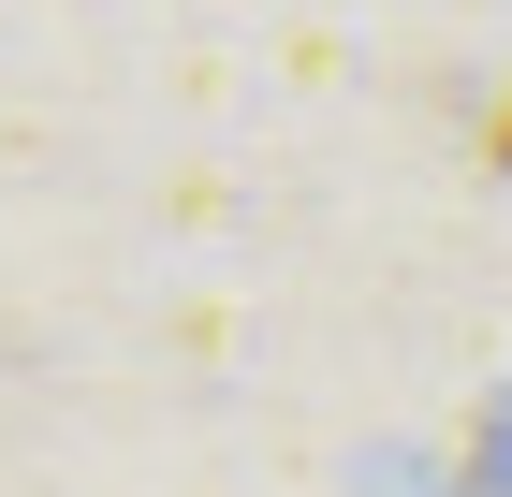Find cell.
<instances>
[{
  "label": "cell",
  "mask_w": 512,
  "mask_h": 497,
  "mask_svg": "<svg viewBox=\"0 0 512 497\" xmlns=\"http://www.w3.org/2000/svg\"><path fill=\"white\" fill-rule=\"evenodd\" d=\"M483 161H512V117H498V132H483Z\"/></svg>",
  "instance_id": "obj_1"
}]
</instances>
